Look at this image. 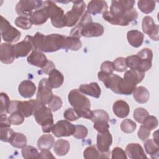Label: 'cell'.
<instances>
[{"label": "cell", "mask_w": 159, "mask_h": 159, "mask_svg": "<svg viewBox=\"0 0 159 159\" xmlns=\"http://www.w3.org/2000/svg\"><path fill=\"white\" fill-rule=\"evenodd\" d=\"M72 2V9L65 14V26L68 27L76 25L86 12V4L83 1H75Z\"/></svg>", "instance_id": "obj_6"}, {"label": "cell", "mask_w": 159, "mask_h": 159, "mask_svg": "<svg viewBox=\"0 0 159 159\" xmlns=\"http://www.w3.org/2000/svg\"><path fill=\"white\" fill-rule=\"evenodd\" d=\"M75 128V132L73 135L75 138L77 139H83L88 135V130L85 126L83 125H76Z\"/></svg>", "instance_id": "obj_47"}, {"label": "cell", "mask_w": 159, "mask_h": 159, "mask_svg": "<svg viewBox=\"0 0 159 159\" xmlns=\"http://www.w3.org/2000/svg\"><path fill=\"white\" fill-rule=\"evenodd\" d=\"M134 99L140 104L146 103L150 98V93L148 89L143 86H138L133 91Z\"/></svg>", "instance_id": "obj_30"}, {"label": "cell", "mask_w": 159, "mask_h": 159, "mask_svg": "<svg viewBox=\"0 0 159 159\" xmlns=\"http://www.w3.org/2000/svg\"><path fill=\"white\" fill-rule=\"evenodd\" d=\"M152 61L142 58L137 54L129 56L125 58L127 67H129L130 69L138 70L143 73L151 68Z\"/></svg>", "instance_id": "obj_12"}, {"label": "cell", "mask_w": 159, "mask_h": 159, "mask_svg": "<svg viewBox=\"0 0 159 159\" xmlns=\"http://www.w3.org/2000/svg\"><path fill=\"white\" fill-rule=\"evenodd\" d=\"M109 121L106 120H96L93 122L94 123V128L98 132H102L106 130H107L109 128V124L108 123Z\"/></svg>", "instance_id": "obj_49"}, {"label": "cell", "mask_w": 159, "mask_h": 159, "mask_svg": "<svg viewBox=\"0 0 159 159\" xmlns=\"http://www.w3.org/2000/svg\"><path fill=\"white\" fill-rule=\"evenodd\" d=\"M82 47V43L78 37L69 36L66 37L65 49H70L73 51H77Z\"/></svg>", "instance_id": "obj_36"}, {"label": "cell", "mask_w": 159, "mask_h": 159, "mask_svg": "<svg viewBox=\"0 0 159 159\" xmlns=\"http://www.w3.org/2000/svg\"><path fill=\"white\" fill-rule=\"evenodd\" d=\"M153 140L158 144V131H155L154 133H153Z\"/></svg>", "instance_id": "obj_58"}, {"label": "cell", "mask_w": 159, "mask_h": 159, "mask_svg": "<svg viewBox=\"0 0 159 159\" xmlns=\"http://www.w3.org/2000/svg\"><path fill=\"white\" fill-rule=\"evenodd\" d=\"M145 77V73L139 71L138 70L130 69L125 71L124 79L128 82L137 86V84L140 83Z\"/></svg>", "instance_id": "obj_28"}, {"label": "cell", "mask_w": 159, "mask_h": 159, "mask_svg": "<svg viewBox=\"0 0 159 159\" xmlns=\"http://www.w3.org/2000/svg\"><path fill=\"white\" fill-rule=\"evenodd\" d=\"M63 117L65 119L70 121L76 120L80 118L73 108H68L66 109V111L64 112Z\"/></svg>", "instance_id": "obj_53"}, {"label": "cell", "mask_w": 159, "mask_h": 159, "mask_svg": "<svg viewBox=\"0 0 159 159\" xmlns=\"http://www.w3.org/2000/svg\"><path fill=\"white\" fill-rule=\"evenodd\" d=\"M48 81L52 88H58L60 87L64 81V76L61 72L56 68L53 69L48 73Z\"/></svg>", "instance_id": "obj_29"}, {"label": "cell", "mask_w": 159, "mask_h": 159, "mask_svg": "<svg viewBox=\"0 0 159 159\" xmlns=\"http://www.w3.org/2000/svg\"><path fill=\"white\" fill-rule=\"evenodd\" d=\"M1 109H0V114H7L11 105V101L7 94L4 93H1Z\"/></svg>", "instance_id": "obj_42"}, {"label": "cell", "mask_w": 159, "mask_h": 159, "mask_svg": "<svg viewBox=\"0 0 159 159\" xmlns=\"http://www.w3.org/2000/svg\"><path fill=\"white\" fill-rule=\"evenodd\" d=\"M62 104H63V102L61 98L58 96L54 95L52 100L48 105V107L52 111L55 112L61 107Z\"/></svg>", "instance_id": "obj_50"}, {"label": "cell", "mask_w": 159, "mask_h": 159, "mask_svg": "<svg viewBox=\"0 0 159 159\" xmlns=\"http://www.w3.org/2000/svg\"><path fill=\"white\" fill-rule=\"evenodd\" d=\"M155 5L156 2L154 1L142 0L139 1L137 2L139 9L144 14L151 13L155 8Z\"/></svg>", "instance_id": "obj_37"}, {"label": "cell", "mask_w": 159, "mask_h": 159, "mask_svg": "<svg viewBox=\"0 0 159 159\" xmlns=\"http://www.w3.org/2000/svg\"><path fill=\"white\" fill-rule=\"evenodd\" d=\"M112 110L117 117L119 118H124L129 115L130 112V107L125 101L123 100H118L114 103Z\"/></svg>", "instance_id": "obj_25"}, {"label": "cell", "mask_w": 159, "mask_h": 159, "mask_svg": "<svg viewBox=\"0 0 159 159\" xmlns=\"http://www.w3.org/2000/svg\"><path fill=\"white\" fill-rule=\"evenodd\" d=\"M127 39L131 46L135 48H138L143 43L144 35L139 30H131L127 32Z\"/></svg>", "instance_id": "obj_27"}, {"label": "cell", "mask_w": 159, "mask_h": 159, "mask_svg": "<svg viewBox=\"0 0 159 159\" xmlns=\"http://www.w3.org/2000/svg\"><path fill=\"white\" fill-rule=\"evenodd\" d=\"M68 99L79 117L91 119L93 111L90 109V101L79 89H74L70 91L68 93Z\"/></svg>", "instance_id": "obj_3"}, {"label": "cell", "mask_w": 159, "mask_h": 159, "mask_svg": "<svg viewBox=\"0 0 159 159\" xmlns=\"http://www.w3.org/2000/svg\"><path fill=\"white\" fill-rule=\"evenodd\" d=\"M1 18V33L2 39L8 43L17 42L21 36L20 32L12 26L2 16Z\"/></svg>", "instance_id": "obj_10"}, {"label": "cell", "mask_w": 159, "mask_h": 159, "mask_svg": "<svg viewBox=\"0 0 159 159\" xmlns=\"http://www.w3.org/2000/svg\"><path fill=\"white\" fill-rule=\"evenodd\" d=\"M125 154L131 159L147 158L142 147L137 143H130L125 148Z\"/></svg>", "instance_id": "obj_20"}, {"label": "cell", "mask_w": 159, "mask_h": 159, "mask_svg": "<svg viewBox=\"0 0 159 159\" xmlns=\"http://www.w3.org/2000/svg\"><path fill=\"white\" fill-rule=\"evenodd\" d=\"M142 27L143 32L147 34L153 40H158L159 26L155 24L153 19L150 16H147L143 18Z\"/></svg>", "instance_id": "obj_15"}, {"label": "cell", "mask_w": 159, "mask_h": 159, "mask_svg": "<svg viewBox=\"0 0 159 159\" xmlns=\"http://www.w3.org/2000/svg\"><path fill=\"white\" fill-rule=\"evenodd\" d=\"M75 129V125L68 120H60L53 125L52 132L57 137H68L73 135Z\"/></svg>", "instance_id": "obj_13"}, {"label": "cell", "mask_w": 159, "mask_h": 159, "mask_svg": "<svg viewBox=\"0 0 159 159\" xmlns=\"http://www.w3.org/2000/svg\"><path fill=\"white\" fill-rule=\"evenodd\" d=\"M66 37L58 34H52L45 35L42 43L39 49L42 52H53L60 49H65Z\"/></svg>", "instance_id": "obj_5"}, {"label": "cell", "mask_w": 159, "mask_h": 159, "mask_svg": "<svg viewBox=\"0 0 159 159\" xmlns=\"http://www.w3.org/2000/svg\"><path fill=\"white\" fill-rule=\"evenodd\" d=\"M13 45L16 58L26 57L33 50V45L29 35H27L22 41Z\"/></svg>", "instance_id": "obj_17"}, {"label": "cell", "mask_w": 159, "mask_h": 159, "mask_svg": "<svg viewBox=\"0 0 159 159\" xmlns=\"http://www.w3.org/2000/svg\"><path fill=\"white\" fill-rule=\"evenodd\" d=\"M83 157L86 159L94 158H107L109 156L101 153L94 145L87 147L83 152Z\"/></svg>", "instance_id": "obj_33"}, {"label": "cell", "mask_w": 159, "mask_h": 159, "mask_svg": "<svg viewBox=\"0 0 159 159\" xmlns=\"http://www.w3.org/2000/svg\"><path fill=\"white\" fill-rule=\"evenodd\" d=\"M115 70L117 72H123L127 68L125 58L123 57H118L113 61Z\"/></svg>", "instance_id": "obj_48"}, {"label": "cell", "mask_w": 159, "mask_h": 159, "mask_svg": "<svg viewBox=\"0 0 159 159\" xmlns=\"http://www.w3.org/2000/svg\"><path fill=\"white\" fill-rule=\"evenodd\" d=\"M44 3L47 6L49 17L50 18L53 26L57 28L65 27V14L63 10L52 1H45Z\"/></svg>", "instance_id": "obj_8"}, {"label": "cell", "mask_w": 159, "mask_h": 159, "mask_svg": "<svg viewBox=\"0 0 159 159\" xmlns=\"http://www.w3.org/2000/svg\"><path fill=\"white\" fill-rule=\"evenodd\" d=\"M27 138L23 134L15 132L9 143L14 147L17 148H22L27 145Z\"/></svg>", "instance_id": "obj_35"}, {"label": "cell", "mask_w": 159, "mask_h": 159, "mask_svg": "<svg viewBox=\"0 0 159 159\" xmlns=\"http://www.w3.org/2000/svg\"><path fill=\"white\" fill-rule=\"evenodd\" d=\"M40 104L37 100L30 99L25 101H12L8 111V114L15 111H19L25 117H29L34 114L37 107Z\"/></svg>", "instance_id": "obj_7"}, {"label": "cell", "mask_w": 159, "mask_h": 159, "mask_svg": "<svg viewBox=\"0 0 159 159\" xmlns=\"http://www.w3.org/2000/svg\"><path fill=\"white\" fill-rule=\"evenodd\" d=\"M27 60L29 64L41 68H44L48 62L47 57L39 50H33L28 56Z\"/></svg>", "instance_id": "obj_19"}, {"label": "cell", "mask_w": 159, "mask_h": 159, "mask_svg": "<svg viewBox=\"0 0 159 159\" xmlns=\"http://www.w3.org/2000/svg\"><path fill=\"white\" fill-rule=\"evenodd\" d=\"M108 9V6L105 1L93 0L88 2L87 12L93 15L104 13Z\"/></svg>", "instance_id": "obj_23"}, {"label": "cell", "mask_w": 159, "mask_h": 159, "mask_svg": "<svg viewBox=\"0 0 159 159\" xmlns=\"http://www.w3.org/2000/svg\"><path fill=\"white\" fill-rule=\"evenodd\" d=\"M11 125L6 114H1L0 127H10Z\"/></svg>", "instance_id": "obj_55"}, {"label": "cell", "mask_w": 159, "mask_h": 159, "mask_svg": "<svg viewBox=\"0 0 159 159\" xmlns=\"http://www.w3.org/2000/svg\"><path fill=\"white\" fill-rule=\"evenodd\" d=\"M98 79L101 81L107 88L119 94H131L136 85L133 84L120 76L115 74H108L100 71L98 73Z\"/></svg>", "instance_id": "obj_2"}, {"label": "cell", "mask_w": 159, "mask_h": 159, "mask_svg": "<svg viewBox=\"0 0 159 159\" xmlns=\"http://www.w3.org/2000/svg\"><path fill=\"white\" fill-rule=\"evenodd\" d=\"M150 130H148V129H147L143 124L140 125L138 132H137V135L139 137V138L141 140H146L150 136Z\"/></svg>", "instance_id": "obj_54"}, {"label": "cell", "mask_w": 159, "mask_h": 159, "mask_svg": "<svg viewBox=\"0 0 159 159\" xmlns=\"http://www.w3.org/2000/svg\"><path fill=\"white\" fill-rule=\"evenodd\" d=\"M112 159H126L127 155L124 150L120 147H115L111 152Z\"/></svg>", "instance_id": "obj_51"}, {"label": "cell", "mask_w": 159, "mask_h": 159, "mask_svg": "<svg viewBox=\"0 0 159 159\" xmlns=\"http://www.w3.org/2000/svg\"><path fill=\"white\" fill-rule=\"evenodd\" d=\"M55 158V157L52 155V153L49 151V150H41L40 153V158Z\"/></svg>", "instance_id": "obj_57"}, {"label": "cell", "mask_w": 159, "mask_h": 159, "mask_svg": "<svg viewBox=\"0 0 159 159\" xmlns=\"http://www.w3.org/2000/svg\"><path fill=\"white\" fill-rule=\"evenodd\" d=\"M47 78H42L39 83L36 100L42 105L48 104L53 98V94Z\"/></svg>", "instance_id": "obj_11"}, {"label": "cell", "mask_w": 159, "mask_h": 159, "mask_svg": "<svg viewBox=\"0 0 159 159\" xmlns=\"http://www.w3.org/2000/svg\"><path fill=\"white\" fill-rule=\"evenodd\" d=\"M34 116L37 124L42 126L43 132L49 133L52 131L54 125L53 117L49 107L39 104L35 109Z\"/></svg>", "instance_id": "obj_4"}, {"label": "cell", "mask_w": 159, "mask_h": 159, "mask_svg": "<svg viewBox=\"0 0 159 159\" xmlns=\"http://www.w3.org/2000/svg\"><path fill=\"white\" fill-rule=\"evenodd\" d=\"M16 58L14 45L10 43H2L0 45V60L4 64L12 63Z\"/></svg>", "instance_id": "obj_18"}, {"label": "cell", "mask_w": 159, "mask_h": 159, "mask_svg": "<svg viewBox=\"0 0 159 159\" xmlns=\"http://www.w3.org/2000/svg\"><path fill=\"white\" fill-rule=\"evenodd\" d=\"M70 148L68 141L64 139H58L54 143L53 151L58 156H63L67 154Z\"/></svg>", "instance_id": "obj_31"}, {"label": "cell", "mask_w": 159, "mask_h": 159, "mask_svg": "<svg viewBox=\"0 0 159 159\" xmlns=\"http://www.w3.org/2000/svg\"><path fill=\"white\" fill-rule=\"evenodd\" d=\"M44 1L34 0L19 1L16 6V11L19 16L30 17L32 13L43 6Z\"/></svg>", "instance_id": "obj_9"}, {"label": "cell", "mask_w": 159, "mask_h": 159, "mask_svg": "<svg viewBox=\"0 0 159 159\" xmlns=\"http://www.w3.org/2000/svg\"><path fill=\"white\" fill-rule=\"evenodd\" d=\"M104 32V27L99 23L90 22L87 23L81 31V36L85 37H99Z\"/></svg>", "instance_id": "obj_16"}, {"label": "cell", "mask_w": 159, "mask_h": 159, "mask_svg": "<svg viewBox=\"0 0 159 159\" xmlns=\"http://www.w3.org/2000/svg\"><path fill=\"white\" fill-rule=\"evenodd\" d=\"M22 155L24 158H39L40 153L33 146L26 145L22 149Z\"/></svg>", "instance_id": "obj_38"}, {"label": "cell", "mask_w": 159, "mask_h": 159, "mask_svg": "<svg viewBox=\"0 0 159 159\" xmlns=\"http://www.w3.org/2000/svg\"><path fill=\"white\" fill-rule=\"evenodd\" d=\"M148 115L149 113L143 107H137L134 111L133 117L137 122L142 124Z\"/></svg>", "instance_id": "obj_43"}, {"label": "cell", "mask_w": 159, "mask_h": 159, "mask_svg": "<svg viewBox=\"0 0 159 159\" xmlns=\"http://www.w3.org/2000/svg\"><path fill=\"white\" fill-rule=\"evenodd\" d=\"M48 18L49 15L47 6H45V3L43 4V6L42 8L35 11L30 17V19L32 24L36 25L44 24L47 22Z\"/></svg>", "instance_id": "obj_21"}, {"label": "cell", "mask_w": 159, "mask_h": 159, "mask_svg": "<svg viewBox=\"0 0 159 159\" xmlns=\"http://www.w3.org/2000/svg\"><path fill=\"white\" fill-rule=\"evenodd\" d=\"M54 68H55L54 63L52 61L48 60L47 65L44 68H42V71L43 73H46V74L48 75V73Z\"/></svg>", "instance_id": "obj_56"}, {"label": "cell", "mask_w": 159, "mask_h": 159, "mask_svg": "<svg viewBox=\"0 0 159 159\" xmlns=\"http://www.w3.org/2000/svg\"><path fill=\"white\" fill-rule=\"evenodd\" d=\"M79 90L82 93L95 98H99L101 94V88L96 82L81 84L79 88Z\"/></svg>", "instance_id": "obj_24"}, {"label": "cell", "mask_w": 159, "mask_h": 159, "mask_svg": "<svg viewBox=\"0 0 159 159\" xmlns=\"http://www.w3.org/2000/svg\"><path fill=\"white\" fill-rule=\"evenodd\" d=\"M143 125L148 130L150 131L156 129L158 126V119L156 117L153 116H150L148 115L142 123Z\"/></svg>", "instance_id": "obj_45"}, {"label": "cell", "mask_w": 159, "mask_h": 159, "mask_svg": "<svg viewBox=\"0 0 159 159\" xmlns=\"http://www.w3.org/2000/svg\"><path fill=\"white\" fill-rule=\"evenodd\" d=\"M144 148L146 152L152 158H158L159 153L158 144L152 139H147L144 143Z\"/></svg>", "instance_id": "obj_34"}, {"label": "cell", "mask_w": 159, "mask_h": 159, "mask_svg": "<svg viewBox=\"0 0 159 159\" xmlns=\"http://www.w3.org/2000/svg\"><path fill=\"white\" fill-rule=\"evenodd\" d=\"M14 23L17 27L24 30L29 29L32 25L30 18L25 16H19L16 17Z\"/></svg>", "instance_id": "obj_41"}, {"label": "cell", "mask_w": 159, "mask_h": 159, "mask_svg": "<svg viewBox=\"0 0 159 159\" xmlns=\"http://www.w3.org/2000/svg\"><path fill=\"white\" fill-rule=\"evenodd\" d=\"M8 117L11 125H18L24 122L25 117L19 111H17L11 113Z\"/></svg>", "instance_id": "obj_44"}, {"label": "cell", "mask_w": 159, "mask_h": 159, "mask_svg": "<svg viewBox=\"0 0 159 159\" xmlns=\"http://www.w3.org/2000/svg\"><path fill=\"white\" fill-rule=\"evenodd\" d=\"M120 129L122 132L126 134H130L135 131L137 125L134 121L130 119H126L122 121L120 123Z\"/></svg>", "instance_id": "obj_39"}, {"label": "cell", "mask_w": 159, "mask_h": 159, "mask_svg": "<svg viewBox=\"0 0 159 159\" xmlns=\"http://www.w3.org/2000/svg\"><path fill=\"white\" fill-rule=\"evenodd\" d=\"M36 89L35 84L32 81L27 80L22 81L18 87L20 95L24 98H32L34 95Z\"/></svg>", "instance_id": "obj_22"}, {"label": "cell", "mask_w": 159, "mask_h": 159, "mask_svg": "<svg viewBox=\"0 0 159 159\" xmlns=\"http://www.w3.org/2000/svg\"><path fill=\"white\" fill-rule=\"evenodd\" d=\"M54 143V138L51 134H43L38 139L37 147L40 150H50Z\"/></svg>", "instance_id": "obj_32"}, {"label": "cell", "mask_w": 159, "mask_h": 159, "mask_svg": "<svg viewBox=\"0 0 159 159\" xmlns=\"http://www.w3.org/2000/svg\"><path fill=\"white\" fill-rule=\"evenodd\" d=\"M109 120V116L108 113L102 109H97L93 111V117L91 119L92 122L96 120Z\"/></svg>", "instance_id": "obj_46"}, {"label": "cell", "mask_w": 159, "mask_h": 159, "mask_svg": "<svg viewBox=\"0 0 159 159\" xmlns=\"http://www.w3.org/2000/svg\"><path fill=\"white\" fill-rule=\"evenodd\" d=\"M112 143V137L109 130L102 132H98L97 135L96 146L98 150L109 157V148Z\"/></svg>", "instance_id": "obj_14"}, {"label": "cell", "mask_w": 159, "mask_h": 159, "mask_svg": "<svg viewBox=\"0 0 159 159\" xmlns=\"http://www.w3.org/2000/svg\"><path fill=\"white\" fill-rule=\"evenodd\" d=\"M14 133L10 127H0V139L2 142L9 143Z\"/></svg>", "instance_id": "obj_40"}, {"label": "cell", "mask_w": 159, "mask_h": 159, "mask_svg": "<svg viewBox=\"0 0 159 159\" xmlns=\"http://www.w3.org/2000/svg\"><path fill=\"white\" fill-rule=\"evenodd\" d=\"M92 21H93V20H92L90 14H89L86 11L84 12V14L83 15V16L81 17L80 20L78 21V22L76 25V26L71 29L70 34V36L80 38L81 37V31L82 29L83 28V27L87 23L92 22Z\"/></svg>", "instance_id": "obj_26"}, {"label": "cell", "mask_w": 159, "mask_h": 159, "mask_svg": "<svg viewBox=\"0 0 159 159\" xmlns=\"http://www.w3.org/2000/svg\"><path fill=\"white\" fill-rule=\"evenodd\" d=\"M115 70L113 62L110 61H105L101 65V71L108 74H112Z\"/></svg>", "instance_id": "obj_52"}, {"label": "cell", "mask_w": 159, "mask_h": 159, "mask_svg": "<svg viewBox=\"0 0 159 159\" xmlns=\"http://www.w3.org/2000/svg\"><path fill=\"white\" fill-rule=\"evenodd\" d=\"M134 4L135 1L131 0L112 1L110 11L104 12L102 17L111 24L127 26L138 17Z\"/></svg>", "instance_id": "obj_1"}]
</instances>
